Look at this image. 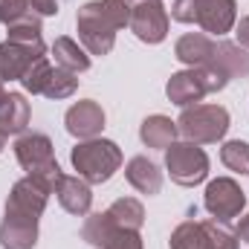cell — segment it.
Segmentation results:
<instances>
[{
  "label": "cell",
  "mask_w": 249,
  "mask_h": 249,
  "mask_svg": "<svg viewBox=\"0 0 249 249\" xmlns=\"http://www.w3.org/2000/svg\"><path fill=\"white\" fill-rule=\"evenodd\" d=\"M81 238H84L87 244L99 247V249H142L139 232L116 226L107 212L90 214L87 223H84V229H81Z\"/></svg>",
  "instance_id": "8"
},
{
  "label": "cell",
  "mask_w": 249,
  "mask_h": 249,
  "mask_svg": "<svg viewBox=\"0 0 249 249\" xmlns=\"http://www.w3.org/2000/svg\"><path fill=\"white\" fill-rule=\"evenodd\" d=\"M235 0H174L171 18L180 23H197L209 35H226L235 26Z\"/></svg>",
  "instance_id": "3"
},
{
  "label": "cell",
  "mask_w": 249,
  "mask_h": 249,
  "mask_svg": "<svg viewBox=\"0 0 249 249\" xmlns=\"http://www.w3.org/2000/svg\"><path fill=\"white\" fill-rule=\"evenodd\" d=\"M15 157L20 162V168L26 171V177L38 180L41 186L55 191V183L61 180V168L55 162L53 154V142L44 133H26L15 142Z\"/></svg>",
  "instance_id": "4"
},
{
  "label": "cell",
  "mask_w": 249,
  "mask_h": 249,
  "mask_svg": "<svg viewBox=\"0 0 249 249\" xmlns=\"http://www.w3.org/2000/svg\"><path fill=\"white\" fill-rule=\"evenodd\" d=\"M0 23H41V15L32 9L29 0H0Z\"/></svg>",
  "instance_id": "23"
},
{
  "label": "cell",
  "mask_w": 249,
  "mask_h": 249,
  "mask_svg": "<svg viewBox=\"0 0 249 249\" xmlns=\"http://www.w3.org/2000/svg\"><path fill=\"white\" fill-rule=\"evenodd\" d=\"M220 160L229 171L235 174H249V145L241 139H232L220 148Z\"/></svg>",
  "instance_id": "25"
},
{
  "label": "cell",
  "mask_w": 249,
  "mask_h": 249,
  "mask_svg": "<svg viewBox=\"0 0 249 249\" xmlns=\"http://www.w3.org/2000/svg\"><path fill=\"white\" fill-rule=\"evenodd\" d=\"M32 3V9L41 15V18H47V15H55L58 12V0H29Z\"/></svg>",
  "instance_id": "29"
},
{
  "label": "cell",
  "mask_w": 249,
  "mask_h": 249,
  "mask_svg": "<svg viewBox=\"0 0 249 249\" xmlns=\"http://www.w3.org/2000/svg\"><path fill=\"white\" fill-rule=\"evenodd\" d=\"M6 96H9V93H6V90H3V81H0V105H3V102H6Z\"/></svg>",
  "instance_id": "33"
},
{
  "label": "cell",
  "mask_w": 249,
  "mask_h": 249,
  "mask_svg": "<svg viewBox=\"0 0 249 249\" xmlns=\"http://www.w3.org/2000/svg\"><path fill=\"white\" fill-rule=\"evenodd\" d=\"M235 35H238L241 47H249V15L241 20V23H238V32H235Z\"/></svg>",
  "instance_id": "30"
},
{
  "label": "cell",
  "mask_w": 249,
  "mask_h": 249,
  "mask_svg": "<svg viewBox=\"0 0 249 249\" xmlns=\"http://www.w3.org/2000/svg\"><path fill=\"white\" fill-rule=\"evenodd\" d=\"M64 122H67V130H70L72 136H78V139H93V136L105 127V110L99 107V102L84 99V102H78V105H72V107L67 110Z\"/></svg>",
  "instance_id": "11"
},
{
  "label": "cell",
  "mask_w": 249,
  "mask_h": 249,
  "mask_svg": "<svg viewBox=\"0 0 249 249\" xmlns=\"http://www.w3.org/2000/svg\"><path fill=\"white\" fill-rule=\"evenodd\" d=\"M55 194H58V203L64 209L70 214H78V217H84L93 206V191L87 186V180H81V177H64L61 174V180L55 183Z\"/></svg>",
  "instance_id": "13"
},
{
  "label": "cell",
  "mask_w": 249,
  "mask_h": 249,
  "mask_svg": "<svg viewBox=\"0 0 249 249\" xmlns=\"http://www.w3.org/2000/svg\"><path fill=\"white\" fill-rule=\"evenodd\" d=\"M235 232H238V241L249 244V214L244 217V220H241V223H238V229H235Z\"/></svg>",
  "instance_id": "31"
},
{
  "label": "cell",
  "mask_w": 249,
  "mask_h": 249,
  "mask_svg": "<svg viewBox=\"0 0 249 249\" xmlns=\"http://www.w3.org/2000/svg\"><path fill=\"white\" fill-rule=\"evenodd\" d=\"M29 124V102L20 93H9L0 105V127L6 133H20Z\"/></svg>",
  "instance_id": "19"
},
{
  "label": "cell",
  "mask_w": 249,
  "mask_h": 249,
  "mask_svg": "<svg viewBox=\"0 0 249 249\" xmlns=\"http://www.w3.org/2000/svg\"><path fill=\"white\" fill-rule=\"evenodd\" d=\"M44 58V50H32L15 41H3L0 44V81H20L23 72L29 70V64Z\"/></svg>",
  "instance_id": "12"
},
{
  "label": "cell",
  "mask_w": 249,
  "mask_h": 249,
  "mask_svg": "<svg viewBox=\"0 0 249 249\" xmlns=\"http://www.w3.org/2000/svg\"><path fill=\"white\" fill-rule=\"evenodd\" d=\"M212 61L217 64L229 78H247L249 75V53L241 50V44H214V55Z\"/></svg>",
  "instance_id": "17"
},
{
  "label": "cell",
  "mask_w": 249,
  "mask_h": 249,
  "mask_svg": "<svg viewBox=\"0 0 249 249\" xmlns=\"http://www.w3.org/2000/svg\"><path fill=\"white\" fill-rule=\"evenodd\" d=\"M50 61L47 58H38V61L29 64V70L23 72V78H20V84L35 96V93H44V84H47V78H50Z\"/></svg>",
  "instance_id": "27"
},
{
  "label": "cell",
  "mask_w": 249,
  "mask_h": 249,
  "mask_svg": "<svg viewBox=\"0 0 249 249\" xmlns=\"http://www.w3.org/2000/svg\"><path fill=\"white\" fill-rule=\"evenodd\" d=\"M6 136H9V133H6V130H3V127H0V151H3V148H6Z\"/></svg>",
  "instance_id": "32"
},
{
  "label": "cell",
  "mask_w": 249,
  "mask_h": 249,
  "mask_svg": "<svg viewBox=\"0 0 249 249\" xmlns=\"http://www.w3.org/2000/svg\"><path fill=\"white\" fill-rule=\"evenodd\" d=\"M130 6V32L145 44H160L168 35V15L160 0H124Z\"/></svg>",
  "instance_id": "9"
},
{
  "label": "cell",
  "mask_w": 249,
  "mask_h": 249,
  "mask_svg": "<svg viewBox=\"0 0 249 249\" xmlns=\"http://www.w3.org/2000/svg\"><path fill=\"white\" fill-rule=\"evenodd\" d=\"M165 168L174 183L197 186L209 177V157L194 142H171L165 148Z\"/></svg>",
  "instance_id": "7"
},
{
  "label": "cell",
  "mask_w": 249,
  "mask_h": 249,
  "mask_svg": "<svg viewBox=\"0 0 249 249\" xmlns=\"http://www.w3.org/2000/svg\"><path fill=\"white\" fill-rule=\"evenodd\" d=\"M107 214H110V220H113L116 226H122V229H133V232H139V226L145 223V209H142V203L133 200V197H122V200H116V203L107 209Z\"/></svg>",
  "instance_id": "21"
},
{
  "label": "cell",
  "mask_w": 249,
  "mask_h": 249,
  "mask_svg": "<svg viewBox=\"0 0 249 249\" xmlns=\"http://www.w3.org/2000/svg\"><path fill=\"white\" fill-rule=\"evenodd\" d=\"M102 6H105V12H107V18L113 20L116 29L127 26V20H130V6H127L124 0H102Z\"/></svg>",
  "instance_id": "28"
},
{
  "label": "cell",
  "mask_w": 249,
  "mask_h": 249,
  "mask_svg": "<svg viewBox=\"0 0 249 249\" xmlns=\"http://www.w3.org/2000/svg\"><path fill=\"white\" fill-rule=\"evenodd\" d=\"M171 249H214V247H212V241H209V235L203 232L200 223L186 220V223H180V226L174 229V235H171Z\"/></svg>",
  "instance_id": "22"
},
{
  "label": "cell",
  "mask_w": 249,
  "mask_h": 249,
  "mask_svg": "<svg viewBox=\"0 0 249 249\" xmlns=\"http://www.w3.org/2000/svg\"><path fill=\"white\" fill-rule=\"evenodd\" d=\"M174 53H177V58L183 64L200 67V64L212 61V55H214V41H212L209 35H203V32H188V35H183V38L177 41Z\"/></svg>",
  "instance_id": "16"
},
{
  "label": "cell",
  "mask_w": 249,
  "mask_h": 249,
  "mask_svg": "<svg viewBox=\"0 0 249 249\" xmlns=\"http://www.w3.org/2000/svg\"><path fill=\"white\" fill-rule=\"evenodd\" d=\"M139 136H142V142L148 145V148H160V151H165L171 142H174V136H177V122H171L168 116H148L142 127H139Z\"/></svg>",
  "instance_id": "18"
},
{
  "label": "cell",
  "mask_w": 249,
  "mask_h": 249,
  "mask_svg": "<svg viewBox=\"0 0 249 249\" xmlns=\"http://www.w3.org/2000/svg\"><path fill=\"white\" fill-rule=\"evenodd\" d=\"M247 206V194L229 177H217L206 186V209L212 212V217L217 220H232L244 212Z\"/></svg>",
  "instance_id": "10"
},
{
  "label": "cell",
  "mask_w": 249,
  "mask_h": 249,
  "mask_svg": "<svg viewBox=\"0 0 249 249\" xmlns=\"http://www.w3.org/2000/svg\"><path fill=\"white\" fill-rule=\"evenodd\" d=\"M53 55H55V64H58L61 70H70V72H75V75L90 70V55H87L72 38H55Z\"/></svg>",
  "instance_id": "20"
},
{
  "label": "cell",
  "mask_w": 249,
  "mask_h": 249,
  "mask_svg": "<svg viewBox=\"0 0 249 249\" xmlns=\"http://www.w3.org/2000/svg\"><path fill=\"white\" fill-rule=\"evenodd\" d=\"M53 191L32 177H23L12 186L6 200V217L0 226V247L3 249H32L38 241V217L44 214L47 197Z\"/></svg>",
  "instance_id": "1"
},
{
  "label": "cell",
  "mask_w": 249,
  "mask_h": 249,
  "mask_svg": "<svg viewBox=\"0 0 249 249\" xmlns=\"http://www.w3.org/2000/svg\"><path fill=\"white\" fill-rule=\"evenodd\" d=\"M75 26H78V38H81V44L87 47L90 55H107V53L113 50L116 26H113V20L107 18L102 0L84 3V6L78 9Z\"/></svg>",
  "instance_id": "6"
},
{
  "label": "cell",
  "mask_w": 249,
  "mask_h": 249,
  "mask_svg": "<svg viewBox=\"0 0 249 249\" xmlns=\"http://www.w3.org/2000/svg\"><path fill=\"white\" fill-rule=\"evenodd\" d=\"M70 160H72V168L78 171L81 180L99 186V183H107L113 177V171H119L122 151L110 139H84L72 148Z\"/></svg>",
  "instance_id": "2"
},
{
  "label": "cell",
  "mask_w": 249,
  "mask_h": 249,
  "mask_svg": "<svg viewBox=\"0 0 249 249\" xmlns=\"http://www.w3.org/2000/svg\"><path fill=\"white\" fill-rule=\"evenodd\" d=\"M177 130L194 145H209L229 130V113L220 105H188L177 119Z\"/></svg>",
  "instance_id": "5"
},
{
  "label": "cell",
  "mask_w": 249,
  "mask_h": 249,
  "mask_svg": "<svg viewBox=\"0 0 249 249\" xmlns=\"http://www.w3.org/2000/svg\"><path fill=\"white\" fill-rule=\"evenodd\" d=\"M203 226V232L209 235V241H212V247L214 249H238V232H232L229 226H226V220H217V217H212V220H203L200 223Z\"/></svg>",
  "instance_id": "26"
},
{
  "label": "cell",
  "mask_w": 249,
  "mask_h": 249,
  "mask_svg": "<svg viewBox=\"0 0 249 249\" xmlns=\"http://www.w3.org/2000/svg\"><path fill=\"white\" fill-rule=\"evenodd\" d=\"M165 93H168V99H171L174 105L188 107V105H194V102H200V99L206 96V87H203V81H200L197 70L191 67V70L174 72V75L168 78V87H165Z\"/></svg>",
  "instance_id": "14"
},
{
  "label": "cell",
  "mask_w": 249,
  "mask_h": 249,
  "mask_svg": "<svg viewBox=\"0 0 249 249\" xmlns=\"http://www.w3.org/2000/svg\"><path fill=\"white\" fill-rule=\"evenodd\" d=\"M75 87H78V75H75V72L61 70V67H53L41 96H50V99H67V96L75 93Z\"/></svg>",
  "instance_id": "24"
},
{
  "label": "cell",
  "mask_w": 249,
  "mask_h": 249,
  "mask_svg": "<svg viewBox=\"0 0 249 249\" xmlns=\"http://www.w3.org/2000/svg\"><path fill=\"white\" fill-rule=\"evenodd\" d=\"M124 177L139 194H160L162 188V174L148 157H133L124 168Z\"/></svg>",
  "instance_id": "15"
}]
</instances>
